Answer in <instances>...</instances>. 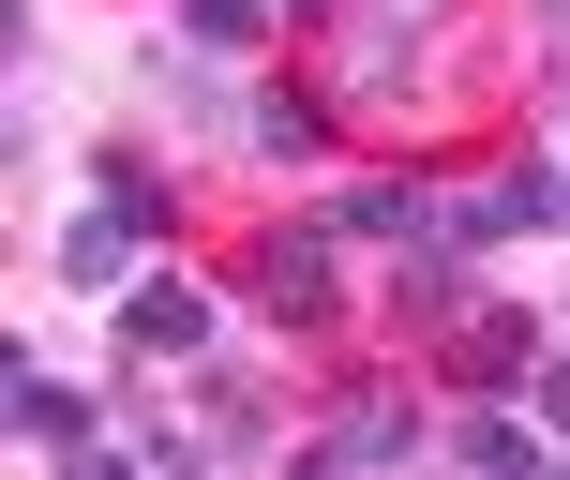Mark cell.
Returning a JSON list of instances; mask_svg holds the SVG:
<instances>
[{
	"label": "cell",
	"mask_w": 570,
	"mask_h": 480,
	"mask_svg": "<svg viewBox=\"0 0 570 480\" xmlns=\"http://www.w3.org/2000/svg\"><path fill=\"white\" fill-rule=\"evenodd\" d=\"M345 226H331V210H315V226H256V241H240V301H256L271 315V331H331V315H345V255H331Z\"/></svg>",
	"instance_id": "obj_1"
},
{
	"label": "cell",
	"mask_w": 570,
	"mask_h": 480,
	"mask_svg": "<svg viewBox=\"0 0 570 480\" xmlns=\"http://www.w3.org/2000/svg\"><path fill=\"white\" fill-rule=\"evenodd\" d=\"M0 421L46 466H106V405H90L76 375H46V345H0Z\"/></svg>",
	"instance_id": "obj_2"
},
{
	"label": "cell",
	"mask_w": 570,
	"mask_h": 480,
	"mask_svg": "<svg viewBox=\"0 0 570 480\" xmlns=\"http://www.w3.org/2000/svg\"><path fill=\"white\" fill-rule=\"evenodd\" d=\"M421 60H435V0H345V16H331V90H345V106L405 90Z\"/></svg>",
	"instance_id": "obj_3"
},
{
	"label": "cell",
	"mask_w": 570,
	"mask_h": 480,
	"mask_svg": "<svg viewBox=\"0 0 570 480\" xmlns=\"http://www.w3.org/2000/svg\"><path fill=\"white\" fill-rule=\"evenodd\" d=\"M541 361L556 345H541L525 301H465L451 331H435V375H451V391H541Z\"/></svg>",
	"instance_id": "obj_4"
},
{
	"label": "cell",
	"mask_w": 570,
	"mask_h": 480,
	"mask_svg": "<svg viewBox=\"0 0 570 480\" xmlns=\"http://www.w3.org/2000/svg\"><path fill=\"white\" fill-rule=\"evenodd\" d=\"M421 435H435V421H421V391H405V375H361V391H345L331 421L301 435V466H391V451H421Z\"/></svg>",
	"instance_id": "obj_5"
},
{
	"label": "cell",
	"mask_w": 570,
	"mask_h": 480,
	"mask_svg": "<svg viewBox=\"0 0 570 480\" xmlns=\"http://www.w3.org/2000/svg\"><path fill=\"white\" fill-rule=\"evenodd\" d=\"M465 301H481V255H465L451 226H421V241H391V331H451Z\"/></svg>",
	"instance_id": "obj_6"
},
{
	"label": "cell",
	"mask_w": 570,
	"mask_h": 480,
	"mask_svg": "<svg viewBox=\"0 0 570 480\" xmlns=\"http://www.w3.org/2000/svg\"><path fill=\"white\" fill-rule=\"evenodd\" d=\"M210 315H226V301H210L196 271H136V285H120V345H136V361H196Z\"/></svg>",
	"instance_id": "obj_7"
},
{
	"label": "cell",
	"mask_w": 570,
	"mask_h": 480,
	"mask_svg": "<svg viewBox=\"0 0 570 480\" xmlns=\"http://www.w3.org/2000/svg\"><path fill=\"white\" fill-rule=\"evenodd\" d=\"M196 421H210V451H226V466H256L271 435H285V405H271L256 361H210V345H196Z\"/></svg>",
	"instance_id": "obj_8"
},
{
	"label": "cell",
	"mask_w": 570,
	"mask_h": 480,
	"mask_svg": "<svg viewBox=\"0 0 570 480\" xmlns=\"http://www.w3.org/2000/svg\"><path fill=\"white\" fill-rule=\"evenodd\" d=\"M136 255H150V226H136L120 196H90L76 226L46 241V271H60V285H90V301H120V285H136Z\"/></svg>",
	"instance_id": "obj_9"
},
{
	"label": "cell",
	"mask_w": 570,
	"mask_h": 480,
	"mask_svg": "<svg viewBox=\"0 0 570 480\" xmlns=\"http://www.w3.org/2000/svg\"><path fill=\"white\" fill-rule=\"evenodd\" d=\"M331 226L391 255V241H421V226H451V196H435L421 166H375V180H345V196H331Z\"/></svg>",
	"instance_id": "obj_10"
},
{
	"label": "cell",
	"mask_w": 570,
	"mask_h": 480,
	"mask_svg": "<svg viewBox=\"0 0 570 480\" xmlns=\"http://www.w3.org/2000/svg\"><path fill=\"white\" fill-rule=\"evenodd\" d=\"M331 106H345V90L271 76V90H256V120H240V150H256V166H315V150H331Z\"/></svg>",
	"instance_id": "obj_11"
},
{
	"label": "cell",
	"mask_w": 570,
	"mask_h": 480,
	"mask_svg": "<svg viewBox=\"0 0 570 480\" xmlns=\"http://www.w3.org/2000/svg\"><path fill=\"white\" fill-rule=\"evenodd\" d=\"M150 90H166L180 120H256V90H240L226 46H196V30H180V46H150Z\"/></svg>",
	"instance_id": "obj_12"
},
{
	"label": "cell",
	"mask_w": 570,
	"mask_h": 480,
	"mask_svg": "<svg viewBox=\"0 0 570 480\" xmlns=\"http://www.w3.org/2000/svg\"><path fill=\"white\" fill-rule=\"evenodd\" d=\"M90 196H120L150 241L180 226V180H166V150H136V136H106V150H90Z\"/></svg>",
	"instance_id": "obj_13"
},
{
	"label": "cell",
	"mask_w": 570,
	"mask_h": 480,
	"mask_svg": "<svg viewBox=\"0 0 570 480\" xmlns=\"http://www.w3.org/2000/svg\"><path fill=\"white\" fill-rule=\"evenodd\" d=\"M511 226L525 241H570V150H525V166H511Z\"/></svg>",
	"instance_id": "obj_14"
},
{
	"label": "cell",
	"mask_w": 570,
	"mask_h": 480,
	"mask_svg": "<svg viewBox=\"0 0 570 480\" xmlns=\"http://www.w3.org/2000/svg\"><path fill=\"white\" fill-rule=\"evenodd\" d=\"M120 451H136L150 480H196V466H226V451H210V421H136Z\"/></svg>",
	"instance_id": "obj_15"
},
{
	"label": "cell",
	"mask_w": 570,
	"mask_h": 480,
	"mask_svg": "<svg viewBox=\"0 0 570 480\" xmlns=\"http://www.w3.org/2000/svg\"><path fill=\"white\" fill-rule=\"evenodd\" d=\"M180 30H196V46H271L285 0H180Z\"/></svg>",
	"instance_id": "obj_16"
},
{
	"label": "cell",
	"mask_w": 570,
	"mask_h": 480,
	"mask_svg": "<svg viewBox=\"0 0 570 480\" xmlns=\"http://www.w3.org/2000/svg\"><path fill=\"white\" fill-rule=\"evenodd\" d=\"M451 241H465V255H511V241H525V226H511V180H481V196H451Z\"/></svg>",
	"instance_id": "obj_17"
},
{
	"label": "cell",
	"mask_w": 570,
	"mask_h": 480,
	"mask_svg": "<svg viewBox=\"0 0 570 480\" xmlns=\"http://www.w3.org/2000/svg\"><path fill=\"white\" fill-rule=\"evenodd\" d=\"M525 405H541V435L570 451V361H541V391H525Z\"/></svg>",
	"instance_id": "obj_18"
},
{
	"label": "cell",
	"mask_w": 570,
	"mask_h": 480,
	"mask_svg": "<svg viewBox=\"0 0 570 480\" xmlns=\"http://www.w3.org/2000/svg\"><path fill=\"white\" fill-rule=\"evenodd\" d=\"M525 16H541V30H570V0H525Z\"/></svg>",
	"instance_id": "obj_19"
},
{
	"label": "cell",
	"mask_w": 570,
	"mask_h": 480,
	"mask_svg": "<svg viewBox=\"0 0 570 480\" xmlns=\"http://www.w3.org/2000/svg\"><path fill=\"white\" fill-rule=\"evenodd\" d=\"M285 16H345V0H285Z\"/></svg>",
	"instance_id": "obj_20"
}]
</instances>
